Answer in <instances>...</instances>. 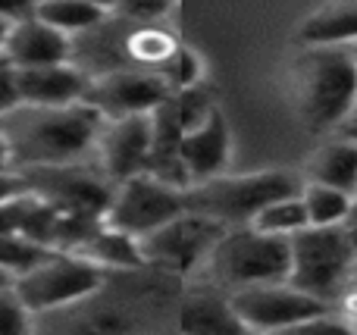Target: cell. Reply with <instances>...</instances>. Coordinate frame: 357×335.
<instances>
[{
    "label": "cell",
    "mask_w": 357,
    "mask_h": 335,
    "mask_svg": "<svg viewBox=\"0 0 357 335\" xmlns=\"http://www.w3.org/2000/svg\"><path fill=\"white\" fill-rule=\"evenodd\" d=\"M348 226H354V229H357V201H354V210H351V219H348Z\"/></svg>",
    "instance_id": "74e56055"
},
{
    "label": "cell",
    "mask_w": 357,
    "mask_h": 335,
    "mask_svg": "<svg viewBox=\"0 0 357 335\" xmlns=\"http://www.w3.org/2000/svg\"><path fill=\"white\" fill-rule=\"evenodd\" d=\"M185 188L169 185L151 173H135L129 179L116 182L110 194V204L104 210V223L129 232V235H148L167 219L185 210Z\"/></svg>",
    "instance_id": "9c48e42d"
},
{
    "label": "cell",
    "mask_w": 357,
    "mask_h": 335,
    "mask_svg": "<svg viewBox=\"0 0 357 335\" xmlns=\"http://www.w3.org/2000/svg\"><path fill=\"white\" fill-rule=\"evenodd\" d=\"M178 6V0H123L113 16L123 22H163Z\"/></svg>",
    "instance_id": "83f0119b"
},
{
    "label": "cell",
    "mask_w": 357,
    "mask_h": 335,
    "mask_svg": "<svg viewBox=\"0 0 357 335\" xmlns=\"http://www.w3.org/2000/svg\"><path fill=\"white\" fill-rule=\"evenodd\" d=\"M335 307H339V313L345 317L348 332H357V282H354L351 288H348L345 295H342V301H339Z\"/></svg>",
    "instance_id": "1f68e13d"
},
{
    "label": "cell",
    "mask_w": 357,
    "mask_h": 335,
    "mask_svg": "<svg viewBox=\"0 0 357 335\" xmlns=\"http://www.w3.org/2000/svg\"><path fill=\"white\" fill-rule=\"evenodd\" d=\"M222 232H226L222 223L185 207L178 217L142 235L144 260H148V267L167 270L173 276H188L207 267V257L213 244L222 238Z\"/></svg>",
    "instance_id": "ba28073f"
},
{
    "label": "cell",
    "mask_w": 357,
    "mask_h": 335,
    "mask_svg": "<svg viewBox=\"0 0 357 335\" xmlns=\"http://www.w3.org/2000/svg\"><path fill=\"white\" fill-rule=\"evenodd\" d=\"M301 201L307 210L310 226H342L351 219L354 210V194L342 192L335 185H323V182H301Z\"/></svg>",
    "instance_id": "7402d4cb"
},
{
    "label": "cell",
    "mask_w": 357,
    "mask_h": 335,
    "mask_svg": "<svg viewBox=\"0 0 357 335\" xmlns=\"http://www.w3.org/2000/svg\"><path fill=\"white\" fill-rule=\"evenodd\" d=\"M301 179L335 185V188H342V192H351L357 198V138L342 132L339 138L320 144V148L310 154Z\"/></svg>",
    "instance_id": "2e32d148"
},
{
    "label": "cell",
    "mask_w": 357,
    "mask_h": 335,
    "mask_svg": "<svg viewBox=\"0 0 357 335\" xmlns=\"http://www.w3.org/2000/svg\"><path fill=\"white\" fill-rule=\"evenodd\" d=\"M169 85L160 72L142 66H116L91 75L85 100L100 113L104 119L135 116V113H151L169 100Z\"/></svg>",
    "instance_id": "8fae6325"
},
{
    "label": "cell",
    "mask_w": 357,
    "mask_h": 335,
    "mask_svg": "<svg viewBox=\"0 0 357 335\" xmlns=\"http://www.w3.org/2000/svg\"><path fill=\"white\" fill-rule=\"evenodd\" d=\"M291 104L310 129H342L357 110V56L348 44H301L289 69Z\"/></svg>",
    "instance_id": "7a4b0ae2"
},
{
    "label": "cell",
    "mask_w": 357,
    "mask_h": 335,
    "mask_svg": "<svg viewBox=\"0 0 357 335\" xmlns=\"http://www.w3.org/2000/svg\"><path fill=\"white\" fill-rule=\"evenodd\" d=\"M35 16L44 19L47 25H54L56 31L69 38H82L91 29H98L110 13L100 10L91 0H38L35 3Z\"/></svg>",
    "instance_id": "44dd1931"
},
{
    "label": "cell",
    "mask_w": 357,
    "mask_h": 335,
    "mask_svg": "<svg viewBox=\"0 0 357 335\" xmlns=\"http://www.w3.org/2000/svg\"><path fill=\"white\" fill-rule=\"evenodd\" d=\"M91 3H98L100 10H107V13H110V16H113V10H116V6L123 3V0H91Z\"/></svg>",
    "instance_id": "836d02e7"
},
{
    "label": "cell",
    "mask_w": 357,
    "mask_h": 335,
    "mask_svg": "<svg viewBox=\"0 0 357 335\" xmlns=\"http://www.w3.org/2000/svg\"><path fill=\"white\" fill-rule=\"evenodd\" d=\"M289 242V282L335 307L342 295L357 282V229L348 223L307 226Z\"/></svg>",
    "instance_id": "3957f363"
},
{
    "label": "cell",
    "mask_w": 357,
    "mask_h": 335,
    "mask_svg": "<svg viewBox=\"0 0 357 335\" xmlns=\"http://www.w3.org/2000/svg\"><path fill=\"white\" fill-rule=\"evenodd\" d=\"M35 313L19 298L16 286H0V335H22L31 329Z\"/></svg>",
    "instance_id": "4316f807"
},
{
    "label": "cell",
    "mask_w": 357,
    "mask_h": 335,
    "mask_svg": "<svg viewBox=\"0 0 357 335\" xmlns=\"http://www.w3.org/2000/svg\"><path fill=\"white\" fill-rule=\"evenodd\" d=\"M0 169H13L10 148H6V138H3V132H0Z\"/></svg>",
    "instance_id": "d6a6232c"
},
{
    "label": "cell",
    "mask_w": 357,
    "mask_h": 335,
    "mask_svg": "<svg viewBox=\"0 0 357 335\" xmlns=\"http://www.w3.org/2000/svg\"><path fill=\"white\" fill-rule=\"evenodd\" d=\"M229 157H232V132L222 110H216L207 123L182 132V166L188 173V185L226 173Z\"/></svg>",
    "instance_id": "9a60e30c"
},
{
    "label": "cell",
    "mask_w": 357,
    "mask_h": 335,
    "mask_svg": "<svg viewBox=\"0 0 357 335\" xmlns=\"http://www.w3.org/2000/svg\"><path fill=\"white\" fill-rule=\"evenodd\" d=\"M104 267L91 263L75 251H47L35 267L19 273L13 286L31 313H50L91 298L104 286Z\"/></svg>",
    "instance_id": "8992f818"
},
{
    "label": "cell",
    "mask_w": 357,
    "mask_h": 335,
    "mask_svg": "<svg viewBox=\"0 0 357 335\" xmlns=\"http://www.w3.org/2000/svg\"><path fill=\"white\" fill-rule=\"evenodd\" d=\"M301 44H357V0H326L298 25Z\"/></svg>",
    "instance_id": "ac0fdd59"
},
{
    "label": "cell",
    "mask_w": 357,
    "mask_h": 335,
    "mask_svg": "<svg viewBox=\"0 0 357 335\" xmlns=\"http://www.w3.org/2000/svg\"><path fill=\"white\" fill-rule=\"evenodd\" d=\"M351 50H354V56H357V44H351ZM351 119H357V110H354V116Z\"/></svg>",
    "instance_id": "f35d334b"
},
{
    "label": "cell",
    "mask_w": 357,
    "mask_h": 335,
    "mask_svg": "<svg viewBox=\"0 0 357 335\" xmlns=\"http://www.w3.org/2000/svg\"><path fill=\"white\" fill-rule=\"evenodd\" d=\"M10 282H13V276L6 270H0V286H10Z\"/></svg>",
    "instance_id": "8d00e7d4"
},
{
    "label": "cell",
    "mask_w": 357,
    "mask_h": 335,
    "mask_svg": "<svg viewBox=\"0 0 357 335\" xmlns=\"http://www.w3.org/2000/svg\"><path fill=\"white\" fill-rule=\"evenodd\" d=\"M151 135H154L151 113L104 119L98 144H94V157H91L94 166L113 185L135 173H144L148 169V157H151Z\"/></svg>",
    "instance_id": "7c38bea8"
},
{
    "label": "cell",
    "mask_w": 357,
    "mask_h": 335,
    "mask_svg": "<svg viewBox=\"0 0 357 335\" xmlns=\"http://www.w3.org/2000/svg\"><path fill=\"white\" fill-rule=\"evenodd\" d=\"M35 3L38 0H0V19L16 22V19H22V16H31Z\"/></svg>",
    "instance_id": "4dcf8cb0"
},
{
    "label": "cell",
    "mask_w": 357,
    "mask_h": 335,
    "mask_svg": "<svg viewBox=\"0 0 357 335\" xmlns=\"http://www.w3.org/2000/svg\"><path fill=\"white\" fill-rule=\"evenodd\" d=\"M229 304L245 332H304L317 317H323L333 307L301 292L289 279L235 288L229 292Z\"/></svg>",
    "instance_id": "52a82bcc"
},
{
    "label": "cell",
    "mask_w": 357,
    "mask_h": 335,
    "mask_svg": "<svg viewBox=\"0 0 357 335\" xmlns=\"http://www.w3.org/2000/svg\"><path fill=\"white\" fill-rule=\"evenodd\" d=\"M339 132H345V135H351V138H357V119H351V123H345Z\"/></svg>",
    "instance_id": "e575fe53"
},
{
    "label": "cell",
    "mask_w": 357,
    "mask_h": 335,
    "mask_svg": "<svg viewBox=\"0 0 357 335\" xmlns=\"http://www.w3.org/2000/svg\"><path fill=\"white\" fill-rule=\"evenodd\" d=\"M251 226L260 232H270V235H279V238H291L301 229H307L310 223H307V210H304L301 192L282 194V198L270 201L266 207H260V210L254 213Z\"/></svg>",
    "instance_id": "603a6c76"
},
{
    "label": "cell",
    "mask_w": 357,
    "mask_h": 335,
    "mask_svg": "<svg viewBox=\"0 0 357 335\" xmlns=\"http://www.w3.org/2000/svg\"><path fill=\"white\" fill-rule=\"evenodd\" d=\"M169 104L176 110V119L182 125V132L195 129V125L207 123L220 107H216V98L210 91L207 81H197V85H188V88H178V91L169 94Z\"/></svg>",
    "instance_id": "cb8c5ba5"
},
{
    "label": "cell",
    "mask_w": 357,
    "mask_h": 335,
    "mask_svg": "<svg viewBox=\"0 0 357 335\" xmlns=\"http://www.w3.org/2000/svg\"><path fill=\"white\" fill-rule=\"evenodd\" d=\"M3 54L10 56V63L16 69L25 66H44V63H63L73 60V38L56 31L54 25H47L44 19L22 16L16 22H10L3 41Z\"/></svg>",
    "instance_id": "5bb4252c"
},
{
    "label": "cell",
    "mask_w": 357,
    "mask_h": 335,
    "mask_svg": "<svg viewBox=\"0 0 357 335\" xmlns=\"http://www.w3.org/2000/svg\"><path fill=\"white\" fill-rule=\"evenodd\" d=\"M100 125L104 116L88 100L60 107L16 104L0 116V132L19 173L91 160Z\"/></svg>",
    "instance_id": "6da1fadb"
},
{
    "label": "cell",
    "mask_w": 357,
    "mask_h": 335,
    "mask_svg": "<svg viewBox=\"0 0 357 335\" xmlns=\"http://www.w3.org/2000/svg\"><path fill=\"white\" fill-rule=\"evenodd\" d=\"M289 267H291L289 238L260 232L251 223L229 226L207 257L210 276L226 292L264 286V282H282L289 279Z\"/></svg>",
    "instance_id": "5b68a950"
},
{
    "label": "cell",
    "mask_w": 357,
    "mask_h": 335,
    "mask_svg": "<svg viewBox=\"0 0 357 335\" xmlns=\"http://www.w3.org/2000/svg\"><path fill=\"white\" fill-rule=\"evenodd\" d=\"M301 176L289 173V169H260V173L238 176L220 173L213 179L195 182L185 188V204H188V210L204 213L229 229V226L251 223L254 213L270 201L301 192Z\"/></svg>",
    "instance_id": "277c9868"
},
{
    "label": "cell",
    "mask_w": 357,
    "mask_h": 335,
    "mask_svg": "<svg viewBox=\"0 0 357 335\" xmlns=\"http://www.w3.org/2000/svg\"><path fill=\"white\" fill-rule=\"evenodd\" d=\"M22 176H25V185L35 194L47 198L56 210L85 213V217L104 219V210L113 194V182L98 166H88V160L66 163V166L25 169Z\"/></svg>",
    "instance_id": "30bf717a"
},
{
    "label": "cell",
    "mask_w": 357,
    "mask_h": 335,
    "mask_svg": "<svg viewBox=\"0 0 357 335\" xmlns=\"http://www.w3.org/2000/svg\"><path fill=\"white\" fill-rule=\"evenodd\" d=\"M47 251H54V248L35 244L25 235H0V270H6V273L16 279L19 273H25L29 267H35Z\"/></svg>",
    "instance_id": "d4e9b609"
},
{
    "label": "cell",
    "mask_w": 357,
    "mask_h": 335,
    "mask_svg": "<svg viewBox=\"0 0 357 335\" xmlns=\"http://www.w3.org/2000/svg\"><path fill=\"white\" fill-rule=\"evenodd\" d=\"M19 104V91H16V66L10 63V56L0 50V116L10 107Z\"/></svg>",
    "instance_id": "f1b7e54d"
},
{
    "label": "cell",
    "mask_w": 357,
    "mask_h": 335,
    "mask_svg": "<svg viewBox=\"0 0 357 335\" xmlns=\"http://www.w3.org/2000/svg\"><path fill=\"white\" fill-rule=\"evenodd\" d=\"M178 41L173 31L163 29L160 22H132V29L123 35V54L129 66L154 69L160 72L163 63L176 54Z\"/></svg>",
    "instance_id": "d6986e66"
},
{
    "label": "cell",
    "mask_w": 357,
    "mask_h": 335,
    "mask_svg": "<svg viewBox=\"0 0 357 335\" xmlns=\"http://www.w3.org/2000/svg\"><path fill=\"white\" fill-rule=\"evenodd\" d=\"M75 254L88 257L91 263L104 270H142L148 267L142 251V238L129 235V232L116 229L110 223H100L85 242L75 248Z\"/></svg>",
    "instance_id": "e0dca14e"
},
{
    "label": "cell",
    "mask_w": 357,
    "mask_h": 335,
    "mask_svg": "<svg viewBox=\"0 0 357 335\" xmlns=\"http://www.w3.org/2000/svg\"><path fill=\"white\" fill-rule=\"evenodd\" d=\"M25 176L19 173V169H0V201L13 198V194L25 192Z\"/></svg>",
    "instance_id": "f546056e"
},
{
    "label": "cell",
    "mask_w": 357,
    "mask_h": 335,
    "mask_svg": "<svg viewBox=\"0 0 357 335\" xmlns=\"http://www.w3.org/2000/svg\"><path fill=\"white\" fill-rule=\"evenodd\" d=\"M6 29H10V22L0 19V50H3V41H6Z\"/></svg>",
    "instance_id": "d590c367"
},
{
    "label": "cell",
    "mask_w": 357,
    "mask_h": 335,
    "mask_svg": "<svg viewBox=\"0 0 357 335\" xmlns=\"http://www.w3.org/2000/svg\"><path fill=\"white\" fill-rule=\"evenodd\" d=\"M88 85H91V72L82 69L75 60L16 69L19 104H44V107L75 104V100H85Z\"/></svg>",
    "instance_id": "4fadbf2b"
},
{
    "label": "cell",
    "mask_w": 357,
    "mask_h": 335,
    "mask_svg": "<svg viewBox=\"0 0 357 335\" xmlns=\"http://www.w3.org/2000/svg\"><path fill=\"white\" fill-rule=\"evenodd\" d=\"M160 75H163V81L169 85V91L197 85V81H204V60L191 47H182V44H178L176 54L163 63Z\"/></svg>",
    "instance_id": "484cf974"
},
{
    "label": "cell",
    "mask_w": 357,
    "mask_h": 335,
    "mask_svg": "<svg viewBox=\"0 0 357 335\" xmlns=\"http://www.w3.org/2000/svg\"><path fill=\"white\" fill-rule=\"evenodd\" d=\"M178 329L182 332H245L235 317L226 295H191L178 311Z\"/></svg>",
    "instance_id": "ffe728a7"
}]
</instances>
